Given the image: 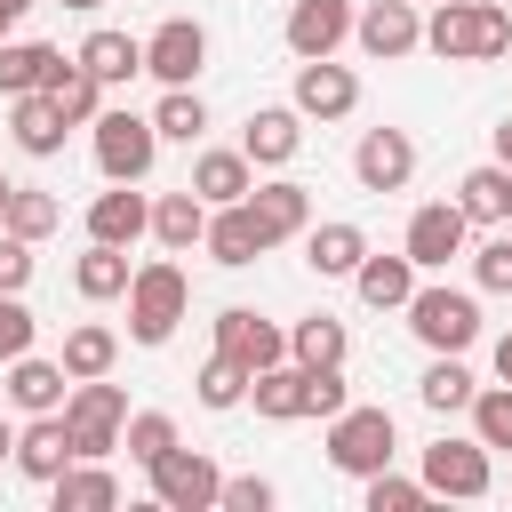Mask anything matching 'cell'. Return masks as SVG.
Wrapping results in <instances>:
<instances>
[{"label":"cell","instance_id":"cell-1","mask_svg":"<svg viewBox=\"0 0 512 512\" xmlns=\"http://www.w3.org/2000/svg\"><path fill=\"white\" fill-rule=\"evenodd\" d=\"M424 48L448 56V64H496L512 48V8L504 0H432Z\"/></svg>","mask_w":512,"mask_h":512},{"label":"cell","instance_id":"cell-2","mask_svg":"<svg viewBox=\"0 0 512 512\" xmlns=\"http://www.w3.org/2000/svg\"><path fill=\"white\" fill-rule=\"evenodd\" d=\"M184 304H192V280H184L176 256H152V264L128 272V336L136 344H168L176 320H184Z\"/></svg>","mask_w":512,"mask_h":512},{"label":"cell","instance_id":"cell-3","mask_svg":"<svg viewBox=\"0 0 512 512\" xmlns=\"http://www.w3.org/2000/svg\"><path fill=\"white\" fill-rule=\"evenodd\" d=\"M408 312V328H416V344L424 352H464L472 336H480V304H472V288H448V280H416V296L400 304Z\"/></svg>","mask_w":512,"mask_h":512},{"label":"cell","instance_id":"cell-4","mask_svg":"<svg viewBox=\"0 0 512 512\" xmlns=\"http://www.w3.org/2000/svg\"><path fill=\"white\" fill-rule=\"evenodd\" d=\"M392 448H400V432H392V408H336L328 416V464L336 472H352V480H368V472H384L392 464Z\"/></svg>","mask_w":512,"mask_h":512},{"label":"cell","instance_id":"cell-5","mask_svg":"<svg viewBox=\"0 0 512 512\" xmlns=\"http://www.w3.org/2000/svg\"><path fill=\"white\" fill-rule=\"evenodd\" d=\"M88 128H96V168H104V184H144V176H152L160 128H152L144 112H96Z\"/></svg>","mask_w":512,"mask_h":512},{"label":"cell","instance_id":"cell-6","mask_svg":"<svg viewBox=\"0 0 512 512\" xmlns=\"http://www.w3.org/2000/svg\"><path fill=\"white\" fill-rule=\"evenodd\" d=\"M64 424H72V448L80 456H112L120 448V424H128V392L104 384V376H80L64 392Z\"/></svg>","mask_w":512,"mask_h":512},{"label":"cell","instance_id":"cell-7","mask_svg":"<svg viewBox=\"0 0 512 512\" xmlns=\"http://www.w3.org/2000/svg\"><path fill=\"white\" fill-rule=\"evenodd\" d=\"M144 472H152V504H168V512H208L216 488H224L216 456H200V448H184V440H176L168 456H152Z\"/></svg>","mask_w":512,"mask_h":512},{"label":"cell","instance_id":"cell-8","mask_svg":"<svg viewBox=\"0 0 512 512\" xmlns=\"http://www.w3.org/2000/svg\"><path fill=\"white\" fill-rule=\"evenodd\" d=\"M200 64H208V24H200V16H168V24L144 40V72H152L160 88H192Z\"/></svg>","mask_w":512,"mask_h":512},{"label":"cell","instance_id":"cell-9","mask_svg":"<svg viewBox=\"0 0 512 512\" xmlns=\"http://www.w3.org/2000/svg\"><path fill=\"white\" fill-rule=\"evenodd\" d=\"M464 232H472V216L456 208V200H424L416 216H408V264L416 272H448V256H464Z\"/></svg>","mask_w":512,"mask_h":512},{"label":"cell","instance_id":"cell-10","mask_svg":"<svg viewBox=\"0 0 512 512\" xmlns=\"http://www.w3.org/2000/svg\"><path fill=\"white\" fill-rule=\"evenodd\" d=\"M216 352H224V360H240V368L256 376V368L288 360V328H272V320H264V312H248V304H224V312H216Z\"/></svg>","mask_w":512,"mask_h":512},{"label":"cell","instance_id":"cell-11","mask_svg":"<svg viewBox=\"0 0 512 512\" xmlns=\"http://www.w3.org/2000/svg\"><path fill=\"white\" fill-rule=\"evenodd\" d=\"M352 40H360L376 64H392V56L424 48V16H416V0H368V8L352 16Z\"/></svg>","mask_w":512,"mask_h":512},{"label":"cell","instance_id":"cell-12","mask_svg":"<svg viewBox=\"0 0 512 512\" xmlns=\"http://www.w3.org/2000/svg\"><path fill=\"white\" fill-rule=\"evenodd\" d=\"M424 496H488V448L480 440H432L424 448Z\"/></svg>","mask_w":512,"mask_h":512},{"label":"cell","instance_id":"cell-13","mask_svg":"<svg viewBox=\"0 0 512 512\" xmlns=\"http://www.w3.org/2000/svg\"><path fill=\"white\" fill-rule=\"evenodd\" d=\"M352 104H360L352 64H336V56H304V64H296V112H304V120H344Z\"/></svg>","mask_w":512,"mask_h":512},{"label":"cell","instance_id":"cell-14","mask_svg":"<svg viewBox=\"0 0 512 512\" xmlns=\"http://www.w3.org/2000/svg\"><path fill=\"white\" fill-rule=\"evenodd\" d=\"M352 176H360V192H400V184L416 176L408 128H368V136L352 144Z\"/></svg>","mask_w":512,"mask_h":512},{"label":"cell","instance_id":"cell-15","mask_svg":"<svg viewBox=\"0 0 512 512\" xmlns=\"http://www.w3.org/2000/svg\"><path fill=\"white\" fill-rule=\"evenodd\" d=\"M248 216H256V232H264V248H280V240H296V232L312 224V192H304L296 176H272V184H248Z\"/></svg>","mask_w":512,"mask_h":512},{"label":"cell","instance_id":"cell-16","mask_svg":"<svg viewBox=\"0 0 512 512\" xmlns=\"http://www.w3.org/2000/svg\"><path fill=\"white\" fill-rule=\"evenodd\" d=\"M352 40V0H296L288 8V56H336Z\"/></svg>","mask_w":512,"mask_h":512},{"label":"cell","instance_id":"cell-17","mask_svg":"<svg viewBox=\"0 0 512 512\" xmlns=\"http://www.w3.org/2000/svg\"><path fill=\"white\" fill-rule=\"evenodd\" d=\"M144 232H152V200H144L136 184H112V192L88 200V240H104V248H136Z\"/></svg>","mask_w":512,"mask_h":512},{"label":"cell","instance_id":"cell-18","mask_svg":"<svg viewBox=\"0 0 512 512\" xmlns=\"http://www.w3.org/2000/svg\"><path fill=\"white\" fill-rule=\"evenodd\" d=\"M72 456H80V448H72L64 408H48V416H32V424L16 432V472H24V480H40V488H48V480H56Z\"/></svg>","mask_w":512,"mask_h":512},{"label":"cell","instance_id":"cell-19","mask_svg":"<svg viewBox=\"0 0 512 512\" xmlns=\"http://www.w3.org/2000/svg\"><path fill=\"white\" fill-rule=\"evenodd\" d=\"M296 144H304V112H296V104H264V112H248V128H240V152H248L256 168H288Z\"/></svg>","mask_w":512,"mask_h":512},{"label":"cell","instance_id":"cell-20","mask_svg":"<svg viewBox=\"0 0 512 512\" xmlns=\"http://www.w3.org/2000/svg\"><path fill=\"white\" fill-rule=\"evenodd\" d=\"M8 128H16V144L32 152V160H48V152H64V112H56V96L48 88H24V96H8Z\"/></svg>","mask_w":512,"mask_h":512},{"label":"cell","instance_id":"cell-21","mask_svg":"<svg viewBox=\"0 0 512 512\" xmlns=\"http://www.w3.org/2000/svg\"><path fill=\"white\" fill-rule=\"evenodd\" d=\"M200 248H208L224 272L256 264V256H264V232H256V216H248V200H232V208H208V232H200Z\"/></svg>","mask_w":512,"mask_h":512},{"label":"cell","instance_id":"cell-22","mask_svg":"<svg viewBox=\"0 0 512 512\" xmlns=\"http://www.w3.org/2000/svg\"><path fill=\"white\" fill-rule=\"evenodd\" d=\"M352 288H360L368 312H400V304L416 296V264H408V248H400V256H376V248H368V256L352 264Z\"/></svg>","mask_w":512,"mask_h":512},{"label":"cell","instance_id":"cell-23","mask_svg":"<svg viewBox=\"0 0 512 512\" xmlns=\"http://www.w3.org/2000/svg\"><path fill=\"white\" fill-rule=\"evenodd\" d=\"M48 496H56V512H112V504H120V480L104 472V456H72V464L48 480Z\"/></svg>","mask_w":512,"mask_h":512},{"label":"cell","instance_id":"cell-24","mask_svg":"<svg viewBox=\"0 0 512 512\" xmlns=\"http://www.w3.org/2000/svg\"><path fill=\"white\" fill-rule=\"evenodd\" d=\"M200 232H208V200H200L192 184L152 200V240H160L168 256H192V248H200Z\"/></svg>","mask_w":512,"mask_h":512},{"label":"cell","instance_id":"cell-25","mask_svg":"<svg viewBox=\"0 0 512 512\" xmlns=\"http://www.w3.org/2000/svg\"><path fill=\"white\" fill-rule=\"evenodd\" d=\"M368 256V232L360 224H304V264L320 272V280H352V264Z\"/></svg>","mask_w":512,"mask_h":512},{"label":"cell","instance_id":"cell-26","mask_svg":"<svg viewBox=\"0 0 512 512\" xmlns=\"http://www.w3.org/2000/svg\"><path fill=\"white\" fill-rule=\"evenodd\" d=\"M72 56H80L104 88H120V80H136V72H144V40H136V32H112V24H96Z\"/></svg>","mask_w":512,"mask_h":512},{"label":"cell","instance_id":"cell-27","mask_svg":"<svg viewBox=\"0 0 512 512\" xmlns=\"http://www.w3.org/2000/svg\"><path fill=\"white\" fill-rule=\"evenodd\" d=\"M64 360H32V352H16L8 360V400L24 408V416H48V408H64Z\"/></svg>","mask_w":512,"mask_h":512},{"label":"cell","instance_id":"cell-28","mask_svg":"<svg viewBox=\"0 0 512 512\" xmlns=\"http://www.w3.org/2000/svg\"><path fill=\"white\" fill-rule=\"evenodd\" d=\"M248 184H256V160H248V152H200V160H192V192H200L208 208L248 200Z\"/></svg>","mask_w":512,"mask_h":512},{"label":"cell","instance_id":"cell-29","mask_svg":"<svg viewBox=\"0 0 512 512\" xmlns=\"http://www.w3.org/2000/svg\"><path fill=\"white\" fill-rule=\"evenodd\" d=\"M248 400H256V416L296 424V416H304V360H272V368H256V376H248Z\"/></svg>","mask_w":512,"mask_h":512},{"label":"cell","instance_id":"cell-30","mask_svg":"<svg viewBox=\"0 0 512 512\" xmlns=\"http://www.w3.org/2000/svg\"><path fill=\"white\" fill-rule=\"evenodd\" d=\"M56 72H64V48H48V40H0V96L48 88Z\"/></svg>","mask_w":512,"mask_h":512},{"label":"cell","instance_id":"cell-31","mask_svg":"<svg viewBox=\"0 0 512 512\" xmlns=\"http://www.w3.org/2000/svg\"><path fill=\"white\" fill-rule=\"evenodd\" d=\"M128 248H104V240H88V256L72 264V288L88 296V304H104V296H128Z\"/></svg>","mask_w":512,"mask_h":512},{"label":"cell","instance_id":"cell-32","mask_svg":"<svg viewBox=\"0 0 512 512\" xmlns=\"http://www.w3.org/2000/svg\"><path fill=\"white\" fill-rule=\"evenodd\" d=\"M344 352H352V336H344V320H328V312H312V320L288 328V360H304V368H344Z\"/></svg>","mask_w":512,"mask_h":512},{"label":"cell","instance_id":"cell-33","mask_svg":"<svg viewBox=\"0 0 512 512\" xmlns=\"http://www.w3.org/2000/svg\"><path fill=\"white\" fill-rule=\"evenodd\" d=\"M456 208H464L472 224H504V208H512V168H504V160L472 168V176L456 184Z\"/></svg>","mask_w":512,"mask_h":512},{"label":"cell","instance_id":"cell-34","mask_svg":"<svg viewBox=\"0 0 512 512\" xmlns=\"http://www.w3.org/2000/svg\"><path fill=\"white\" fill-rule=\"evenodd\" d=\"M48 96H56V112H64L72 128H88V120L104 112V80H96V72H88L80 56H64V72L48 80Z\"/></svg>","mask_w":512,"mask_h":512},{"label":"cell","instance_id":"cell-35","mask_svg":"<svg viewBox=\"0 0 512 512\" xmlns=\"http://www.w3.org/2000/svg\"><path fill=\"white\" fill-rule=\"evenodd\" d=\"M0 224H8L16 240H32V248H40V240L64 224V200H56V192H32V184H16V192H8V208H0Z\"/></svg>","mask_w":512,"mask_h":512},{"label":"cell","instance_id":"cell-36","mask_svg":"<svg viewBox=\"0 0 512 512\" xmlns=\"http://www.w3.org/2000/svg\"><path fill=\"white\" fill-rule=\"evenodd\" d=\"M472 392H480V384H472V368H464L456 352H440V360L424 368V384H416V400H424L432 416H456V408H472Z\"/></svg>","mask_w":512,"mask_h":512},{"label":"cell","instance_id":"cell-37","mask_svg":"<svg viewBox=\"0 0 512 512\" xmlns=\"http://www.w3.org/2000/svg\"><path fill=\"white\" fill-rule=\"evenodd\" d=\"M152 128H160V144H200V136H208V104H200V88H168V96L152 104Z\"/></svg>","mask_w":512,"mask_h":512},{"label":"cell","instance_id":"cell-38","mask_svg":"<svg viewBox=\"0 0 512 512\" xmlns=\"http://www.w3.org/2000/svg\"><path fill=\"white\" fill-rule=\"evenodd\" d=\"M112 360H120V336H112V328L80 320V328L64 336V376H72V384H80V376H112Z\"/></svg>","mask_w":512,"mask_h":512},{"label":"cell","instance_id":"cell-39","mask_svg":"<svg viewBox=\"0 0 512 512\" xmlns=\"http://www.w3.org/2000/svg\"><path fill=\"white\" fill-rule=\"evenodd\" d=\"M120 448H128L136 464H152V456H168V448H176V416H168V408H136V416L120 424Z\"/></svg>","mask_w":512,"mask_h":512},{"label":"cell","instance_id":"cell-40","mask_svg":"<svg viewBox=\"0 0 512 512\" xmlns=\"http://www.w3.org/2000/svg\"><path fill=\"white\" fill-rule=\"evenodd\" d=\"M472 440L480 448H512V384H480L472 392Z\"/></svg>","mask_w":512,"mask_h":512},{"label":"cell","instance_id":"cell-41","mask_svg":"<svg viewBox=\"0 0 512 512\" xmlns=\"http://www.w3.org/2000/svg\"><path fill=\"white\" fill-rule=\"evenodd\" d=\"M192 384H200V408H240V400H248V368H240V360H224V352H216Z\"/></svg>","mask_w":512,"mask_h":512},{"label":"cell","instance_id":"cell-42","mask_svg":"<svg viewBox=\"0 0 512 512\" xmlns=\"http://www.w3.org/2000/svg\"><path fill=\"white\" fill-rule=\"evenodd\" d=\"M416 504H424V480H400L392 464L368 472V512H416Z\"/></svg>","mask_w":512,"mask_h":512},{"label":"cell","instance_id":"cell-43","mask_svg":"<svg viewBox=\"0 0 512 512\" xmlns=\"http://www.w3.org/2000/svg\"><path fill=\"white\" fill-rule=\"evenodd\" d=\"M472 280H480V288H496V296H512V232H496V240H480V248H472Z\"/></svg>","mask_w":512,"mask_h":512},{"label":"cell","instance_id":"cell-44","mask_svg":"<svg viewBox=\"0 0 512 512\" xmlns=\"http://www.w3.org/2000/svg\"><path fill=\"white\" fill-rule=\"evenodd\" d=\"M344 400V368H304V416H336Z\"/></svg>","mask_w":512,"mask_h":512},{"label":"cell","instance_id":"cell-45","mask_svg":"<svg viewBox=\"0 0 512 512\" xmlns=\"http://www.w3.org/2000/svg\"><path fill=\"white\" fill-rule=\"evenodd\" d=\"M24 280H32V240L0 224V296H24Z\"/></svg>","mask_w":512,"mask_h":512},{"label":"cell","instance_id":"cell-46","mask_svg":"<svg viewBox=\"0 0 512 512\" xmlns=\"http://www.w3.org/2000/svg\"><path fill=\"white\" fill-rule=\"evenodd\" d=\"M16 352H32V312H24V296H0V368Z\"/></svg>","mask_w":512,"mask_h":512},{"label":"cell","instance_id":"cell-47","mask_svg":"<svg viewBox=\"0 0 512 512\" xmlns=\"http://www.w3.org/2000/svg\"><path fill=\"white\" fill-rule=\"evenodd\" d=\"M216 504H224V512H272V480H256V472H248V480H224Z\"/></svg>","mask_w":512,"mask_h":512},{"label":"cell","instance_id":"cell-48","mask_svg":"<svg viewBox=\"0 0 512 512\" xmlns=\"http://www.w3.org/2000/svg\"><path fill=\"white\" fill-rule=\"evenodd\" d=\"M496 384H512V328L496 336Z\"/></svg>","mask_w":512,"mask_h":512},{"label":"cell","instance_id":"cell-49","mask_svg":"<svg viewBox=\"0 0 512 512\" xmlns=\"http://www.w3.org/2000/svg\"><path fill=\"white\" fill-rule=\"evenodd\" d=\"M8 456H16V424L0 416V464H8Z\"/></svg>","mask_w":512,"mask_h":512},{"label":"cell","instance_id":"cell-50","mask_svg":"<svg viewBox=\"0 0 512 512\" xmlns=\"http://www.w3.org/2000/svg\"><path fill=\"white\" fill-rule=\"evenodd\" d=\"M496 160H504V168H512V120H504V128H496Z\"/></svg>","mask_w":512,"mask_h":512},{"label":"cell","instance_id":"cell-51","mask_svg":"<svg viewBox=\"0 0 512 512\" xmlns=\"http://www.w3.org/2000/svg\"><path fill=\"white\" fill-rule=\"evenodd\" d=\"M24 8H32V0H0V16H24Z\"/></svg>","mask_w":512,"mask_h":512},{"label":"cell","instance_id":"cell-52","mask_svg":"<svg viewBox=\"0 0 512 512\" xmlns=\"http://www.w3.org/2000/svg\"><path fill=\"white\" fill-rule=\"evenodd\" d=\"M56 8H104V0H56Z\"/></svg>","mask_w":512,"mask_h":512},{"label":"cell","instance_id":"cell-53","mask_svg":"<svg viewBox=\"0 0 512 512\" xmlns=\"http://www.w3.org/2000/svg\"><path fill=\"white\" fill-rule=\"evenodd\" d=\"M8 192H16V184H8V176H0V208H8Z\"/></svg>","mask_w":512,"mask_h":512},{"label":"cell","instance_id":"cell-54","mask_svg":"<svg viewBox=\"0 0 512 512\" xmlns=\"http://www.w3.org/2000/svg\"><path fill=\"white\" fill-rule=\"evenodd\" d=\"M504 232H512V208H504Z\"/></svg>","mask_w":512,"mask_h":512}]
</instances>
